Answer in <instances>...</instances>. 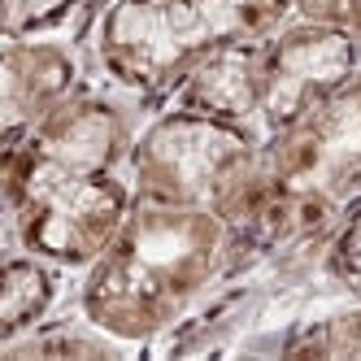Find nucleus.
I'll return each mask as SVG.
<instances>
[{
  "label": "nucleus",
  "instance_id": "obj_1",
  "mask_svg": "<svg viewBox=\"0 0 361 361\" xmlns=\"http://www.w3.org/2000/svg\"><path fill=\"white\" fill-rule=\"evenodd\" d=\"M152 109L100 79L5 148V244L92 270L135 209L131 152Z\"/></svg>",
  "mask_w": 361,
  "mask_h": 361
},
{
  "label": "nucleus",
  "instance_id": "obj_2",
  "mask_svg": "<svg viewBox=\"0 0 361 361\" xmlns=\"http://www.w3.org/2000/svg\"><path fill=\"white\" fill-rule=\"evenodd\" d=\"M231 279H240L235 226L196 204L135 200L105 257L79 274L74 309L152 357Z\"/></svg>",
  "mask_w": 361,
  "mask_h": 361
},
{
  "label": "nucleus",
  "instance_id": "obj_3",
  "mask_svg": "<svg viewBox=\"0 0 361 361\" xmlns=\"http://www.w3.org/2000/svg\"><path fill=\"white\" fill-rule=\"evenodd\" d=\"M296 0H100L83 18L92 79L161 109L218 48L266 35Z\"/></svg>",
  "mask_w": 361,
  "mask_h": 361
},
{
  "label": "nucleus",
  "instance_id": "obj_4",
  "mask_svg": "<svg viewBox=\"0 0 361 361\" xmlns=\"http://www.w3.org/2000/svg\"><path fill=\"white\" fill-rule=\"evenodd\" d=\"M361 70V35L292 13L283 27L235 39L192 70L166 105L200 109L274 140Z\"/></svg>",
  "mask_w": 361,
  "mask_h": 361
},
{
  "label": "nucleus",
  "instance_id": "obj_5",
  "mask_svg": "<svg viewBox=\"0 0 361 361\" xmlns=\"http://www.w3.org/2000/svg\"><path fill=\"white\" fill-rule=\"evenodd\" d=\"M131 183L135 200L214 209L235 231H248L279 196L262 135L183 105H161L144 118L131 152Z\"/></svg>",
  "mask_w": 361,
  "mask_h": 361
},
{
  "label": "nucleus",
  "instance_id": "obj_6",
  "mask_svg": "<svg viewBox=\"0 0 361 361\" xmlns=\"http://www.w3.org/2000/svg\"><path fill=\"white\" fill-rule=\"evenodd\" d=\"M266 152L279 188L353 214V204H361V70L296 126L266 140Z\"/></svg>",
  "mask_w": 361,
  "mask_h": 361
},
{
  "label": "nucleus",
  "instance_id": "obj_7",
  "mask_svg": "<svg viewBox=\"0 0 361 361\" xmlns=\"http://www.w3.org/2000/svg\"><path fill=\"white\" fill-rule=\"evenodd\" d=\"M92 79L79 31L5 35V148Z\"/></svg>",
  "mask_w": 361,
  "mask_h": 361
},
{
  "label": "nucleus",
  "instance_id": "obj_8",
  "mask_svg": "<svg viewBox=\"0 0 361 361\" xmlns=\"http://www.w3.org/2000/svg\"><path fill=\"white\" fill-rule=\"evenodd\" d=\"M244 353L270 357H361V296L318 292L288 322L252 340Z\"/></svg>",
  "mask_w": 361,
  "mask_h": 361
},
{
  "label": "nucleus",
  "instance_id": "obj_9",
  "mask_svg": "<svg viewBox=\"0 0 361 361\" xmlns=\"http://www.w3.org/2000/svg\"><path fill=\"white\" fill-rule=\"evenodd\" d=\"M79 274H70L44 257L5 244V288H0V344L27 335L31 326L74 305Z\"/></svg>",
  "mask_w": 361,
  "mask_h": 361
},
{
  "label": "nucleus",
  "instance_id": "obj_10",
  "mask_svg": "<svg viewBox=\"0 0 361 361\" xmlns=\"http://www.w3.org/2000/svg\"><path fill=\"white\" fill-rule=\"evenodd\" d=\"M131 357L140 353L122 344L118 335H109L105 326H96L74 305L31 326L18 340L0 344V361H131Z\"/></svg>",
  "mask_w": 361,
  "mask_h": 361
},
{
  "label": "nucleus",
  "instance_id": "obj_11",
  "mask_svg": "<svg viewBox=\"0 0 361 361\" xmlns=\"http://www.w3.org/2000/svg\"><path fill=\"white\" fill-rule=\"evenodd\" d=\"M322 288L340 296H361V204L340 222L322 257Z\"/></svg>",
  "mask_w": 361,
  "mask_h": 361
},
{
  "label": "nucleus",
  "instance_id": "obj_12",
  "mask_svg": "<svg viewBox=\"0 0 361 361\" xmlns=\"http://www.w3.org/2000/svg\"><path fill=\"white\" fill-rule=\"evenodd\" d=\"M296 13L361 35V0H296Z\"/></svg>",
  "mask_w": 361,
  "mask_h": 361
}]
</instances>
